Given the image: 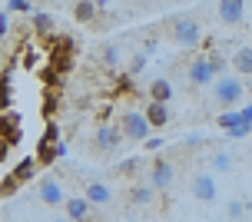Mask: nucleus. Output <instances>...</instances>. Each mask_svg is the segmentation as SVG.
<instances>
[{
    "label": "nucleus",
    "mask_w": 252,
    "mask_h": 222,
    "mask_svg": "<svg viewBox=\"0 0 252 222\" xmlns=\"http://www.w3.org/2000/svg\"><path fill=\"white\" fill-rule=\"evenodd\" d=\"M7 156H10V146H7V143H3V139H0V162L7 159Z\"/></svg>",
    "instance_id": "4c0bfd02"
},
{
    "label": "nucleus",
    "mask_w": 252,
    "mask_h": 222,
    "mask_svg": "<svg viewBox=\"0 0 252 222\" xmlns=\"http://www.w3.org/2000/svg\"><path fill=\"white\" fill-rule=\"evenodd\" d=\"M10 110H13V60L0 73V113H10Z\"/></svg>",
    "instance_id": "f8f14e48"
},
{
    "label": "nucleus",
    "mask_w": 252,
    "mask_h": 222,
    "mask_svg": "<svg viewBox=\"0 0 252 222\" xmlns=\"http://www.w3.org/2000/svg\"><path fill=\"white\" fill-rule=\"evenodd\" d=\"M143 120L150 123V129H163V126L169 123V106H163V103H146Z\"/></svg>",
    "instance_id": "2eb2a0df"
},
{
    "label": "nucleus",
    "mask_w": 252,
    "mask_h": 222,
    "mask_svg": "<svg viewBox=\"0 0 252 222\" xmlns=\"http://www.w3.org/2000/svg\"><path fill=\"white\" fill-rule=\"evenodd\" d=\"M63 202H66V219H70V222H90L93 206H90L83 196H66Z\"/></svg>",
    "instance_id": "9b49d317"
},
{
    "label": "nucleus",
    "mask_w": 252,
    "mask_h": 222,
    "mask_svg": "<svg viewBox=\"0 0 252 222\" xmlns=\"http://www.w3.org/2000/svg\"><path fill=\"white\" fill-rule=\"evenodd\" d=\"M169 99H173V83H169L166 76H156L150 83V103H163L166 106Z\"/></svg>",
    "instance_id": "a211bd4d"
},
{
    "label": "nucleus",
    "mask_w": 252,
    "mask_h": 222,
    "mask_svg": "<svg viewBox=\"0 0 252 222\" xmlns=\"http://www.w3.org/2000/svg\"><path fill=\"white\" fill-rule=\"evenodd\" d=\"M173 176H176V169H173V162L163 159V156H156L150 166V186L153 189H166V186L173 183Z\"/></svg>",
    "instance_id": "6e6552de"
},
{
    "label": "nucleus",
    "mask_w": 252,
    "mask_h": 222,
    "mask_svg": "<svg viewBox=\"0 0 252 222\" xmlns=\"http://www.w3.org/2000/svg\"><path fill=\"white\" fill-rule=\"evenodd\" d=\"M40 83H43L47 90H60L63 87V76L57 73L53 66H43V70H40Z\"/></svg>",
    "instance_id": "5701e85b"
},
{
    "label": "nucleus",
    "mask_w": 252,
    "mask_h": 222,
    "mask_svg": "<svg viewBox=\"0 0 252 222\" xmlns=\"http://www.w3.org/2000/svg\"><path fill=\"white\" fill-rule=\"evenodd\" d=\"M33 33H37L40 40L53 37V17H50V13H43V10L33 13Z\"/></svg>",
    "instance_id": "aec40b11"
},
{
    "label": "nucleus",
    "mask_w": 252,
    "mask_h": 222,
    "mask_svg": "<svg viewBox=\"0 0 252 222\" xmlns=\"http://www.w3.org/2000/svg\"><path fill=\"white\" fill-rule=\"evenodd\" d=\"M37 196H40V202H47V206H63V186H60V179H53V176H43L37 183Z\"/></svg>",
    "instance_id": "1a4fd4ad"
},
{
    "label": "nucleus",
    "mask_w": 252,
    "mask_h": 222,
    "mask_svg": "<svg viewBox=\"0 0 252 222\" xmlns=\"http://www.w3.org/2000/svg\"><path fill=\"white\" fill-rule=\"evenodd\" d=\"M216 76L209 70V57H196V60L189 63V83L192 87H209Z\"/></svg>",
    "instance_id": "9d476101"
},
{
    "label": "nucleus",
    "mask_w": 252,
    "mask_h": 222,
    "mask_svg": "<svg viewBox=\"0 0 252 222\" xmlns=\"http://www.w3.org/2000/svg\"><path fill=\"white\" fill-rule=\"evenodd\" d=\"M213 169H216V173H226V169H232V156H229V153H216Z\"/></svg>",
    "instance_id": "bb28decb"
},
{
    "label": "nucleus",
    "mask_w": 252,
    "mask_h": 222,
    "mask_svg": "<svg viewBox=\"0 0 252 222\" xmlns=\"http://www.w3.org/2000/svg\"><path fill=\"white\" fill-rule=\"evenodd\" d=\"M7 13H30V17H33L37 7H33V3H27V0H10V3H7Z\"/></svg>",
    "instance_id": "a878e982"
},
{
    "label": "nucleus",
    "mask_w": 252,
    "mask_h": 222,
    "mask_svg": "<svg viewBox=\"0 0 252 222\" xmlns=\"http://www.w3.org/2000/svg\"><path fill=\"white\" fill-rule=\"evenodd\" d=\"M10 176L20 186H24V183H33V179H37V159H33V156H24V159L10 169Z\"/></svg>",
    "instance_id": "dca6fc26"
},
{
    "label": "nucleus",
    "mask_w": 252,
    "mask_h": 222,
    "mask_svg": "<svg viewBox=\"0 0 252 222\" xmlns=\"http://www.w3.org/2000/svg\"><path fill=\"white\" fill-rule=\"evenodd\" d=\"M24 63H27V66H33V63H37V53H33V50H27V53H24Z\"/></svg>",
    "instance_id": "e433bc0d"
},
{
    "label": "nucleus",
    "mask_w": 252,
    "mask_h": 222,
    "mask_svg": "<svg viewBox=\"0 0 252 222\" xmlns=\"http://www.w3.org/2000/svg\"><path fill=\"white\" fill-rule=\"evenodd\" d=\"M139 169H143V156H129V159H123L120 166H116L120 176H136Z\"/></svg>",
    "instance_id": "393cba45"
},
{
    "label": "nucleus",
    "mask_w": 252,
    "mask_h": 222,
    "mask_svg": "<svg viewBox=\"0 0 252 222\" xmlns=\"http://www.w3.org/2000/svg\"><path fill=\"white\" fill-rule=\"evenodd\" d=\"M216 13H219V20L226 27H242L246 24V13H249V3H242V0H222L216 7Z\"/></svg>",
    "instance_id": "39448f33"
},
{
    "label": "nucleus",
    "mask_w": 252,
    "mask_h": 222,
    "mask_svg": "<svg viewBox=\"0 0 252 222\" xmlns=\"http://www.w3.org/2000/svg\"><path fill=\"white\" fill-rule=\"evenodd\" d=\"M73 17L80 24H93L100 17V3H73Z\"/></svg>",
    "instance_id": "412c9836"
},
{
    "label": "nucleus",
    "mask_w": 252,
    "mask_h": 222,
    "mask_svg": "<svg viewBox=\"0 0 252 222\" xmlns=\"http://www.w3.org/2000/svg\"><path fill=\"white\" fill-rule=\"evenodd\" d=\"M153 199H156V189L150 183H133L129 186V202L133 206H150Z\"/></svg>",
    "instance_id": "6ab92c4d"
},
{
    "label": "nucleus",
    "mask_w": 252,
    "mask_h": 222,
    "mask_svg": "<svg viewBox=\"0 0 252 222\" xmlns=\"http://www.w3.org/2000/svg\"><path fill=\"white\" fill-rule=\"evenodd\" d=\"M146 57H150V53H136L133 63H129V73H139V70H143V63H146Z\"/></svg>",
    "instance_id": "2f4dec72"
},
{
    "label": "nucleus",
    "mask_w": 252,
    "mask_h": 222,
    "mask_svg": "<svg viewBox=\"0 0 252 222\" xmlns=\"http://www.w3.org/2000/svg\"><path fill=\"white\" fill-rule=\"evenodd\" d=\"M120 143H123V133H120L113 123H100L96 126V133H93V146L96 149L113 153V149H120Z\"/></svg>",
    "instance_id": "0eeeda50"
},
{
    "label": "nucleus",
    "mask_w": 252,
    "mask_h": 222,
    "mask_svg": "<svg viewBox=\"0 0 252 222\" xmlns=\"http://www.w3.org/2000/svg\"><path fill=\"white\" fill-rule=\"evenodd\" d=\"M242 93H246V90H242V80H239V76H219V80H216V87H213L216 103H222L226 110L232 106V103H239Z\"/></svg>",
    "instance_id": "20e7f679"
},
{
    "label": "nucleus",
    "mask_w": 252,
    "mask_h": 222,
    "mask_svg": "<svg viewBox=\"0 0 252 222\" xmlns=\"http://www.w3.org/2000/svg\"><path fill=\"white\" fill-rule=\"evenodd\" d=\"M103 63L106 66H120V47H103Z\"/></svg>",
    "instance_id": "c756f323"
},
{
    "label": "nucleus",
    "mask_w": 252,
    "mask_h": 222,
    "mask_svg": "<svg viewBox=\"0 0 252 222\" xmlns=\"http://www.w3.org/2000/svg\"><path fill=\"white\" fill-rule=\"evenodd\" d=\"M192 196L199 199V202H216V196H219L216 179L213 176H196V179H192Z\"/></svg>",
    "instance_id": "ddd939ff"
},
{
    "label": "nucleus",
    "mask_w": 252,
    "mask_h": 222,
    "mask_svg": "<svg viewBox=\"0 0 252 222\" xmlns=\"http://www.w3.org/2000/svg\"><path fill=\"white\" fill-rule=\"evenodd\" d=\"M0 139L7 143V146H17L20 139H24V129H20V113H0Z\"/></svg>",
    "instance_id": "423d86ee"
},
{
    "label": "nucleus",
    "mask_w": 252,
    "mask_h": 222,
    "mask_svg": "<svg viewBox=\"0 0 252 222\" xmlns=\"http://www.w3.org/2000/svg\"><path fill=\"white\" fill-rule=\"evenodd\" d=\"M17 189H20V183H17V179H13V176H7V179H3V183H0V199L13 196V192H17Z\"/></svg>",
    "instance_id": "c85d7f7f"
},
{
    "label": "nucleus",
    "mask_w": 252,
    "mask_h": 222,
    "mask_svg": "<svg viewBox=\"0 0 252 222\" xmlns=\"http://www.w3.org/2000/svg\"><path fill=\"white\" fill-rule=\"evenodd\" d=\"M60 156H66V143L60 139V123L57 120H50V123L43 126V136H40L37 143V166H50V162H57Z\"/></svg>",
    "instance_id": "f257e3e1"
},
{
    "label": "nucleus",
    "mask_w": 252,
    "mask_h": 222,
    "mask_svg": "<svg viewBox=\"0 0 252 222\" xmlns=\"http://www.w3.org/2000/svg\"><path fill=\"white\" fill-rule=\"evenodd\" d=\"M209 70H213V76L226 73V57H222V53H213V57H209Z\"/></svg>",
    "instance_id": "cd10ccee"
},
{
    "label": "nucleus",
    "mask_w": 252,
    "mask_h": 222,
    "mask_svg": "<svg viewBox=\"0 0 252 222\" xmlns=\"http://www.w3.org/2000/svg\"><path fill=\"white\" fill-rule=\"evenodd\" d=\"M146 149H153V153H156V149H163V139H159V136H153V139H146Z\"/></svg>",
    "instance_id": "f704fd0d"
},
{
    "label": "nucleus",
    "mask_w": 252,
    "mask_h": 222,
    "mask_svg": "<svg viewBox=\"0 0 252 222\" xmlns=\"http://www.w3.org/2000/svg\"><path fill=\"white\" fill-rule=\"evenodd\" d=\"M216 123L222 126L226 133H232V129H236V126L242 123V116H239V113H236V110H222V113H219V120H216Z\"/></svg>",
    "instance_id": "b1692460"
},
{
    "label": "nucleus",
    "mask_w": 252,
    "mask_h": 222,
    "mask_svg": "<svg viewBox=\"0 0 252 222\" xmlns=\"http://www.w3.org/2000/svg\"><path fill=\"white\" fill-rule=\"evenodd\" d=\"M57 110H60V90H47L43 93V116H47V123L57 116Z\"/></svg>",
    "instance_id": "4be33fe9"
},
{
    "label": "nucleus",
    "mask_w": 252,
    "mask_h": 222,
    "mask_svg": "<svg viewBox=\"0 0 252 222\" xmlns=\"http://www.w3.org/2000/svg\"><path fill=\"white\" fill-rule=\"evenodd\" d=\"M90 206H110L113 202V189L106 183H87V192H83Z\"/></svg>",
    "instance_id": "4468645a"
},
{
    "label": "nucleus",
    "mask_w": 252,
    "mask_h": 222,
    "mask_svg": "<svg viewBox=\"0 0 252 222\" xmlns=\"http://www.w3.org/2000/svg\"><path fill=\"white\" fill-rule=\"evenodd\" d=\"M239 116H242V123H249V126H252V106H246V110H239Z\"/></svg>",
    "instance_id": "c9c22d12"
},
{
    "label": "nucleus",
    "mask_w": 252,
    "mask_h": 222,
    "mask_svg": "<svg viewBox=\"0 0 252 222\" xmlns=\"http://www.w3.org/2000/svg\"><path fill=\"white\" fill-rule=\"evenodd\" d=\"M7 30H10V20H7V13H0V40L7 37Z\"/></svg>",
    "instance_id": "72a5a7b5"
},
{
    "label": "nucleus",
    "mask_w": 252,
    "mask_h": 222,
    "mask_svg": "<svg viewBox=\"0 0 252 222\" xmlns=\"http://www.w3.org/2000/svg\"><path fill=\"white\" fill-rule=\"evenodd\" d=\"M242 209H246V206H242V202H236V199H232V202H229V206H226L229 219H242Z\"/></svg>",
    "instance_id": "7c9ffc66"
},
{
    "label": "nucleus",
    "mask_w": 252,
    "mask_h": 222,
    "mask_svg": "<svg viewBox=\"0 0 252 222\" xmlns=\"http://www.w3.org/2000/svg\"><path fill=\"white\" fill-rule=\"evenodd\" d=\"M53 222H66V219H53Z\"/></svg>",
    "instance_id": "58836bf2"
},
{
    "label": "nucleus",
    "mask_w": 252,
    "mask_h": 222,
    "mask_svg": "<svg viewBox=\"0 0 252 222\" xmlns=\"http://www.w3.org/2000/svg\"><path fill=\"white\" fill-rule=\"evenodd\" d=\"M249 133H252V126H249V123H239L232 133H226V136H232V139H242V136H249Z\"/></svg>",
    "instance_id": "473e14b6"
},
{
    "label": "nucleus",
    "mask_w": 252,
    "mask_h": 222,
    "mask_svg": "<svg viewBox=\"0 0 252 222\" xmlns=\"http://www.w3.org/2000/svg\"><path fill=\"white\" fill-rule=\"evenodd\" d=\"M173 43H179V47H199L202 43V24L196 20V17H179V20H173Z\"/></svg>",
    "instance_id": "7ed1b4c3"
},
{
    "label": "nucleus",
    "mask_w": 252,
    "mask_h": 222,
    "mask_svg": "<svg viewBox=\"0 0 252 222\" xmlns=\"http://www.w3.org/2000/svg\"><path fill=\"white\" fill-rule=\"evenodd\" d=\"M232 66H236L239 76H252V43L236 47V53H232Z\"/></svg>",
    "instance_id": "f3484780"
},
{
    "label": "nucleus",
    "mask_w": 252,
    "mask_h": 222,
    "mask_svg": "<svg viewBox=\"0 0 252 222\" xmlns=\"http://www.w3.org/2000/svg\"><path fill=\"white\" fill-rule=\"evenodd\" d=\"M116 129L123 133V139H133V143H146L150 139V123L143 120V113L139 110H123L120 113V123H116Z\"/></svg>",
    "instance_id": "f03ea898"
}]
</instances>
